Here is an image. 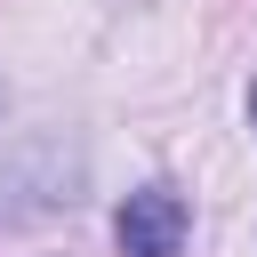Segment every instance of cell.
Instances as JSON below:
<instances>
[{
  "label": "cell",
  "instance_id": "1",
  "mask_svg": "<svg viewBox=\"0 0 257 257\" xmlns=\"http://www.w3.org/2000/svg\"><path fill=\"white\" fill-rule=\"evenodd\" d=\"M112 233H120L128 257H177V249H185V201L161 193V185H153V193H128V209H120Z\"/></svg>",
  "mask_w": 257,
  "mask_h": 257
},
{
  "label": "cell",
  "instance_id": "2",
  "mask_svg": "<svg viewBox=\"0 0 257 257\" xmlns=\"http://www.w3.org/2000/svg\"><path fill=\"white\" fill-rule=\"evenodd\" d=\"M249 120H257V88H249Z\"/></svg>",
  "mask_w": 257,
  "mask_h": 257
}]
</instances>
